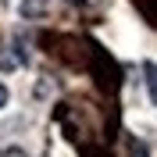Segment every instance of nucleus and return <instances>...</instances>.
<instances>
[{
	"instance_id": "obj_2",
	"label": "nucleus",
	"mask_w": 157,
	"mask_h": 157,
	"mask_svg": "<svg viewBox=\"0 0 157 157\" xmlns=\"http://www.w3.org/2000/svg\"><path fill=\"white\" fill-rule=\"evenodd\" d=\"M21 18H43L50 11V0H21Z\"/></svg>"
},
{
	"instance_id": "obj_5",
	"label": "nucleus",
	"mask_w": 157,
	"mask_h": 157,
	"mask_svg": "<svg viewBox=\"0 0 157 157\" xmlns=\"http://www.w3.org/2000/svg\"><path fill=\"white\" fill-rule=\"evenodd\" d=\"M7 100H11V93H7V86H4V82H0V111L7 107Z\"/></svg>"
},
{
	"instance_id": "obj_1",
	"label": "nucleus",
	"mask_w": 157,
	"mask_h": 157,
	"mask_svg": "<svg viewBox=\"0 0 157 157\" xmlns=\"http://www.w3.org/2000/svg\"><path fill=\"white\" fill-rule=\"evenodd\" d=\"M143 82H147V97L157 107V64L154 61H143Z\"/></svg>"
},
{
	"instance_id": "obj_3",
	"label": "nucleus",
	"mask_w": 157,
	"mask_h": 157,
	"mask_svg": "<svg viewBox=\"0 0 157 157\" xmlns=\"http://www.w3.org/2000/svg\"><path fill=\"white\" fill-rule=\"evenodd\" d=\"M18 68V57L7 54V47H0V71H14Z\"/></svg>"
},
{
	"instance_id": "obj_4",
	"label": "nucleus",
	"mask_w": 157,
	"mask_h": 157,
	"mask_svg": "<svg viewBox=\"0 0 157 157\" xmlns=\"http://www.w3.org/2000/svg\"><path fill=\"white\" fill-rule=\"evenodd\" d=\"M125 147H128V157H147V147H143L136 136H128V139H125Z\"/></svg>"
}]
</instances>
